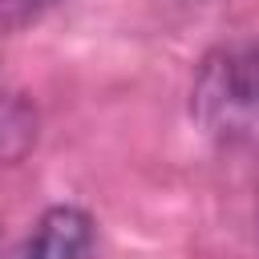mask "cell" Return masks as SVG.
<instances>
[{
    "label": "cell",
    "mask_w": 259,
    "mask_h": 259,
    "mask_svg": "<svg viewBox=\"0 0 259 259\" xmlns=\"http://www.w3.org/2000/svg\"><path fill=\"white\" fill-rule=\"evenodd\" d=\"M194 117L227 146H259V45L214 49L194 81Z\"/></svg>",
    "instance_id": "cell-1"
},
{
    "label": "cell",
    "mask_w": 259,
    "mask_h": 259,
    "mask_svg": "<svg viewBox=\"0 0 259 259\" xmlns=\"http://www.w3.org/2000/svg\"><path fill=\"white\" fill-rule=\"evenodd\" d=\"M93 247V219L77 206H53L12 259H85Z\"/></svg>",
    "instance_id": "cell-2"
},
{
    "label": "cell",
    "mask_w": 259,
    "mask_h": 259,
    "mask_svg": "<svg viewBox=\"0 0 259 259\" xmlns=\"http://www.w3.org/2000/svg\"><path fill=\"white\" fill-rule=\"evenodd\" d=\"M53 4H57V0H0V36L32 24V20H36L45 8H53Z\"/></svg>",
    "instance_id": "cell-3"
}]
</instances>
